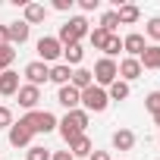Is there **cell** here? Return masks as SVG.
<instances>
[{"instance_id": "1", "label": "cell", "mask_w": 160, "mask_h": 160, "mask_svg": "<svg viewBox=\"0 0 160 160\" xmlns=\"http://www.w3.org/2000/svg\"><path fill=\"white\" fill-rule=\"evenodd\" d=\"M88 19L85 16H72L69 22H63L60 25V35H57V41L63 44V47H69V44H82V38H88Z\"/></svg>"}, {"instance_id": "2", "label": "cell", "mask_w": 160, "mask_h": 160, "mask_svg": "<svg viewBox=\"0 0 160 160\" xmlns=\"http://www.w3.org/2000/svg\"><path fill=\"white\" fill-rule=\"evenodd\" d=\"M22 122H25L35 135H47V132H53V129H57V122H60V119H57L50 110H28V113L22 116Z\"/></svg>"}, {"instance_id": "3", "label": "cell", "mask_w": 160, "mask_h": 160, "mask_svg": "<svg viewBox=\"0 0 160 160\" xmlns=\"http://www.w3.org/2000/svg\"><path fill=\"white\" fill-rule=\"evenodd\" d=\"M107 107H110L107 88L91 85V88H85V91H82V110H85V113H104Z\"/></svg>"}, {"instance_id": "4", "label": "cell", "mask_w": 160, "mask_h": 160, "mask_svg": "<svg viewBox=\"0 0 160 160\" xmlns=\"http://www.w3.org/2000/svg\"><path fill=\"white\" fill-rule=\"evenodd\" d=\"M94 85L98 88H110L116 78H119V72H116V60H107V57H101L98 63H94Z\"/></svg>"}, {"instance_id": "5", "label": "cell", "mask_w": 160, "mask_h": 160, "mask_svg": "<svg viewBox=\"0 0 160 160\" xmlns=\"http://www.w3.org/2000/svg\"><path fill=\"white\" fill-rule=\"evenodd\" d=\"M35 47H38V60H41V63H47V66H50V63H57V60L63 57V44H60L57 38H50V35L38 38V44H35Z\"/></svg>"}, {"instance_id": "6", "label": "cell", "mask_w": 160, "mask_h": 160, "mask_svg": "<svg viewBox=\"0 0 160 160\" xmlns=\"http://www.w3.org/2000/svg\"><path fill=\"white\" fill-rule=\"evenodd\" d=\"M22 75H25V85L41 88L44 82H50V66H47V63H41V60H32V63L22 69Z\"/></svg>"}, {"instance_id": "7", "label": "cell", "mask_w": 160, "mask_h": 160, "mask_svg": "<svg viewBox=\"0 0 160 160\" xmlns=\"http://www.w3.org/2000/svg\"><path fill=\"white\" fill-rule=\"evenodd\" d=\"M7 132H10V144H13V148H32V138H35V132H32V129H28L22 119H19V122H13Z\"/></svg>"}, {"instance_id": "8", "label": "cell", "mask_w": 160, "mask_h": 160, "mask_svg": "<svg viewBox=\"0 0 160 160\" xmlns=\"http://www.w3.org/2000/svg\"><path fill=\"white\" fill-rule=\"evenodd\" d=\"M116 72H119V78H122L126 85L144 75V69H141V63H138L135 57H126V60H119V63H116Z\"/></svg>"}, {"instance_id": "9", "label": "cell", "mask_w": 160, "mask_h": 160, "mask_svg": "<svg viewBox=\"0 0 160 160\" xmlns=\"http://www.w3.org/2000/svg\"><path fill=\"white\" fill-rule=\"evenodd\" d=\"M57 104L66 107V113H69V110H78V107H82V91H75L72 85H63V88L57 91Z\"/></svg>"}, {"instance_id": "10", "label": "cell", "mask_w": 160, "mask_h": 160, "mask_svg": "<svg viewBox=\"0 0 160 160\" xmlns=\"http://www.w3.org/2000/svg\"><path fill=\"white\" fill-rule=\"evenodd\" d=\"M16 101H19V107H22V110H38L41 88H35V85H22V88L16 91Z\"/></svg>"}, {"instance_id": "11", "label": "cell", "mask_w": 160, "mask_h": 160, "mask_svg": "<svg viewBox=\"0 0 160 160\" xmlns=\"http://www.w3.org/2000/svg\"><path fill=\"white\" fill-rule=\"evenodd\" d=\"M22 88L19 82V72L7 69V72H0V98H16V91Z\"/></svg>"}, {"instance_id": "12", "label": "cell", "mask_w": 160, "mask_h": 160, "mask_svg": "<svg viewBox=\"0 0 160 160\" xmlns=\"http://www.w3.org/2000/svg\"><path fill=\"white\" fill-rule=\"evenodd\" d=\"M144 47H148V44H144V35H141V32H129V35L122 38V50H126L129 57H135V60L144 53Z\"/></svg>"}, {"instance_id": "13", "label": "cell", "mask_w": 160, "mask_h": 160, "mask_svg": "<svg viewBox=\"0 0 160 160\" xmlns=\"http://www.w3.org/2000/svg\"><path fill=\"white\" fill-rule=\"evenodd\" d=\"M28 35H32V28H28L25 22H10V25H7L10 47H16V44H25V41H28Z\"/></svg>"}, {"instance_id": "14", "label": "cell", "mask_w": 160, "mask_h": 160, "mask_svg": "<svg viewBox=\"0 0 160 160\" xmlns=\"http://www.w3.org/2000/svg\"><path fill=\"white\" fill-rule=\"evenodd\" d=\"M69 85H72L75 91H85V88H91V85H94V75H91V69H85V66L72 69V78H69Z\"/></svg>"}, {"instance_id": "15", "label": "cell", "mask_w": 160, "mask_h": 160, "mask_svg": "<svg viewBox=\"0 0 160 160\" xmlns=\"http://www.w3.org/2000/svg\"><path fill=\"white\" fill-rule=\"evenodd\" d=\"M44 19H47V7H44V3H28V7H25V19H22V22H25L28 28H32V25H41Z\"/></svg>"}, {"instance_id": "16", "label": "cell", "mask_w": 160, "mask_h": 160, "mask_svg": "<svg viewBox=\"0 0 160 160\" xmlns=\"http://www.w3.org/2000/svg\"><path fill=\"white\" fill-rule=\"evenodd\" d=\"M116 16H119V25H135L141 19V10L135 3H119L116 7Z\"/></svg>"}, {"instance_id": "17", "label": "cell", "mask_w": 160, "mask_h": 160, "mask_svg": "<svg viewBox=\"0 0 160 160\" xmlns=\"http://www.w3.org/2000/svg\"><path fill=\"white\" fill-rule=\"evenodd\" d=\"M141 69H160V44H148L144 53L138 57Z\"/></svg>"}, {"instance_id": "18", "label": "cell", "mask_w": 160, "mask_h": 160, "mask_svg": "<svg viewBox=\"0 0 160 160\" xmlns=\"http://www.w3.org/2000/svg\"><path fill=\"white\" fill-rule=\"evenodd\" d=\"M91 151H94V144H91L88 135H78V138L69 141V154L72 157H91Z\"/></svg>"}, {"instance_id": "19", "label": "cell", "mask_w": 160, "mask_h": 160, "mask_svg": "<svg viewBox=\"0 0 160 160\" xmlns=\"http://www.w3.org/2000/svg\"><path fill=\"white\" fill-rule=\"evenodd\" d=\"M113 148L116 151H132L135 148V132L132 129H116L113 132Z\"/></svg>"}, {"instance_id": "20", "label": "cell", "mask_w": 160, "mask_h": 160, "mask_svg": "<svg viewBox=\"0 0 160 160\" xmlns=\"http://www.w3.org/2000/svg\"><path fill=\"white\" fill-rule=\"evenodd\" d=\"M69 78H72V69H69L66 63H53V66H50V82H53L57 88L69 85Z\"/></svg>"}, {"instance_id": "21", "label": "cell", "mask_w": 160, "mask_h": 160, "mask_svg": "<svg viewBox=\"0 0 160 160\" xmlns=\"http://www.w3.org/2000/svg\"><path fill=\"white\" fill-rule=\"evenodd\" d=\"M82 57H85L82 44H69V47H63V63H66L69 69H78V63H82Z\"/></svg>"}, {"instance_id": "22", "label": "cell", "mask_w": 160, "mask_h": 160, "mask_svg": "<svg viewBox=\"0 0 160 160\" xmlns=\"http://www.w3.org/2000/svg\"><path fill=\"white\" fill-rule=\"evenodd\" d=\"M63 119H66L72 129H78V132H85V129H88V113H85L82 107H78V110H69Z\"/></svg>"}, {"instance_id": "23", "label": "cell", "mask_w": 160, "mask_h": 160, "mask_svg": "<svg viewBox=\"0 0 160 160\" xmlns=\"http://www.w3.org/2000/svg\"><path fill=\"white\" fill-rule=\"evenodd\" d=\"M129 91H132V88L122 82V78H116V82L107 88V98H110V101H126V98H129Z\"/></svg>"}, {"instance_id": "24", "label": "cell", "mask_w": 160, "mask_h": 160, "mask_svg": "<svg viewBox=\"0 0 160 160\" xmlns=\"http://www.w3.org/2000/svg\"><path fill=\"white\" fill-rule=\"evenodd\" d=\"M116 25H119L116 10H107V13L101 16V28H104V32H110V35H116Z\"/></svg>"}, {"instance_id": "25", "label": "cell", "mask_w": 160, "mask_h": 160, "mask_svg": "<svg viewBox=\"0 0 160 160\" xmlns=\"http://www.w3.org/2000/svg\"><path fill=\"white\" fill-rule=\"evenodd\" d=\"M107 38H110V32H104V28H101V25H98V28H91V32H88V41H91V44H94V50H104V44H107Z\"/></svg>"}, {"instance_id": "26", "label": "cell", "mask_w": 160, "mask_h": 160, "mask_svg": "<svg viewBox=\"0 0 160 160\" xmlns=\"http://www.w3.org/2000/svg\"><path fill=\"white\" fill-rule=\"evenodd\" d=\"M119 50H122V38H119V35H110V38H107V44H104V57H107V60H113Z\"/></svg>"}, {"instance_id": "27", "label": "cell", "mask_w": 160, "mask_h": 160, "mask_svg": "<svg viewBox=\"0 0 160 160\" xmlns=\"http://www.w3.org/2000/svg\"><path fill=\"white\" fill-rule=\"evenodd\" d=\"M16 60V47H0V72H7Z\"/></svg>"}, {"instance_id": "28", "label": "cell", "mask_w": 160, "mask_h": 160, "mask_svg": "<svg viewBox=\"0 0 160 160\" xmlns=\"http://www.w3.org/2000/svg\"><path fill=\"white\" fill-rule=\"evenodd\" d=\"M144 35H148L151 41H157V44H160V16L148 19V25H144Z\"/></svg>"}, {"instance_id": "29", "label": "cell", "mask_w": 160, "mask_h": 160, "mask_svg": "<svg viewBox=\"0 0 160 160\" xmlns=\"http://www.w3.org/2000/svg\"><path fill=\"white\" fill-rule=\"evenodd\" d=\"M25 160H50V151L41 148V144H32V148L25 151Z\"/></svg>"}, {"instance_id": "30", "label": "cell", "mask_w": 160, "mask_h": 160, "mask_svg": "<svg viewBox=\"0 0 160 160\" xmlns=\"http://www.w3.org/2000/svg\"><path fill=\"white\" fill-rule=\"evenodd\" d=\"M144 107H148L151 113H160V91H151V94L144 98Z\"/></svg>"}, {"instance_id": "31", "label": "cell", "mask_w": 160, "mask_h": 160, "mask_svg": "<svg viewBox=\"0 0 160 160\" xmlns=\"http://www.w3.org/2000/svg\"><path fill=\"white\" fill-rule=\"evenodd\" d=\"M10 126H13V110L0 107V129H10Z\"/></svg>"}, {"instance_id": "32", "label": "cell", "mask_w": 160, "mask_h": 160, "mask_svg": "<svg viewBox=\"0 0 160 160\" xmlns=\"http://www.w3.org/2000/svg\"><path fill=\"white\" fill-rule=\"evenodd\" d=\"M78 7H82V13H91L101 7V0H78Z\"/></svg>"}, {"instance_id": "33", "label": "cell", "mask_w": 160, "mask_h": 160, "mask_svg": "<svg viewBox=\"0 0 160 160\" xmlns=\"http://www.w3.org/2000/svg\"><path fill=\"white\" fill-rule=\"evenodd\" d=\"M72 3H75V0H53V10L57 13H66V10H72Z\"/></svg>"}, {"instance_id": "34", "label": "cell", "mask_w": 160, "mask_h": 160, "mask_svg": "<svg viewBox=\"0 0 160 160\" xmlns=\"http://www.w3.org/2000/svg\"><path fill=\"white\" fill-rule=\"evenodd\" d=\"M50 160H75V157H72L69 151H53V154H50Z\"/></svg>"}, {"instance_id": "35", "label": "cell", "mask_w": 160, "mask_h": 160, "mask_svg": "<svg viewBox=\"0 0 160 160\" xmlns=\"http://www.w3.org/2000/svg\"><path fill=\"white\" fill-rule=\"evenodd\" d=\"M88 160H110V154H107V151H91Z\"/></svg>"}, {"instance_id": "36", "label": "cell", "mask_w": 160, "mask_h": 160, "mask_svg": "<svg viewBox=\"0 0 160 160\" xmlns=\"http://www.w3.org/2000/svg\"><path fill=\"white\" fill-rule=\"evenodd\" d=\"M0 47H10V38H7V25H0Z\"/></svg>"}, {"instance_id": "37", "label": "cell", "mask_w": 160, "mask_h": 160, "mask_svg": "<svg viewBox=\"0 0 160 160\" xmlns=\"http://www.w3.org/2000/svg\"><path fill=\"white\" fill-rule=\"evenodd\" d=\"M154 122H157V126H160V113H154Z\"/></svg>"}, {"instance_id": "38", "label": "cell", "mask_w": 160, "mask_h": 160, "mask_svg": "<svg viewBox=\"0 0 160 160\" xmlns=\"http://www.w3.org/2000/svg\"><path fill=\"white\" fill-rule=\"evenodd\" d=\"M157 144H160V141H157Z\"/></svg>"}]
</instances>
